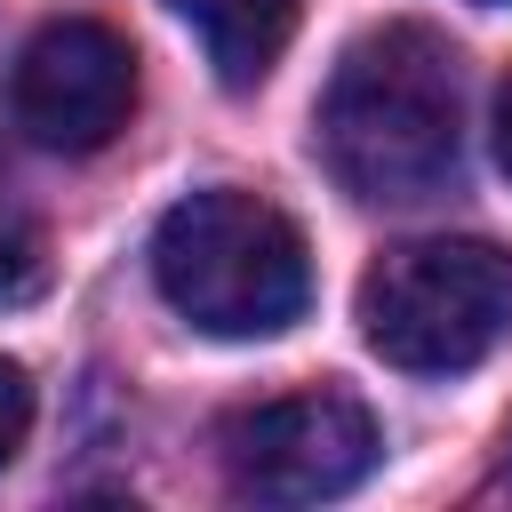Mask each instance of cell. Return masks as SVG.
<instances>
[{
    "label": "cell",
    "mask_w": 512,
    "mask_h": 512,
    "mask_svg": "<svg viewBox=\"0 0 512 512\" xmlns=\"http://www.w3.org/2000/svg\"><path fill=\"white\" fill-rule=\"evenodd\" d=\"M312 144L352 200H432L464 160V64L432 24L360 32L312 112Z\"/></svg>",
    "instance_id": "cell-1"
},
{
    "label": "cell",
    "mask_w": 512,
    "mask_h": 512,
    "mask_svg": "<svg viewBox=\"0 0 512 512\" xmlns=\"http://www.w3.org/2000/svg\"><path fill=\"white\" fill-rule=\"evenodd\" d=\"M152 288L200 336L248 344V336H280L288 320H304L312 256H304V232L272 200H256L240 184H208L160 216Z\"/></svg>",
    "instance_id": "cell-2"
},
{
    "label": "cell",
    "mask_w": 512,
    "mask_h": 512,
    "mask_svg": "<svg viewBox=\"0 0 512 512\" xmlns=\"http://www.w3.org/2000/svg\"><path fill=\"white\" fill-rule=\"evenodd\" d=\"M360 336L408 376H464L512 336V248L400 240L360 272Z\"/></svg>",
    "instance_id": "cell-3"
},
{
    "label": "cell",
    "mask_w": 512,
    "mask_h": 512,
    "mask_svg": "<svg viewBox=\"0 0 512 512\" xmlns=\"http://www.w3.org/2000/svg\"><path fill=\"white\" fill-rule=\"evenodd\" d=\"M216 448H224L232 496H248V504H328V496L368 480L384 440H376V416L352 392L320 384V392H280V400L224 416Z\"/></svg>",
    "instance_id": "cell-4"
},
{
    "label": "cell",
    "mask_w": 512,
    "mask_h": 512,
    "mask_svg": "<svg viewBox=\"0 0 512 512\" xmlns=\"http://www.w3.org/2000/svg\"><path fill=\"white\" fill-rule=\"evenodd\" d=\"M8 112L40 152H104L136 112V48L96 16H56L16 48Z\"/></svg>",
    "instance_id": "cell-5"
},
{
    "label": "cell",
    "mask_w": 512,
    "mask_h": 512,
    "mask_svg": "<svg viewBox=\"0 0 512 512\" xmlns=\"http://www.w3.org/2000/svg\"><path fill=\"white\" fill-rule=\"evenodd\" d=\"M168 8L192 24V40L208 48V64H216V80L232 96L264 88L288 32H296V0H168Z\"/></svg>",
    "instance_id": "cell-6"
},
{
    "label": "cell",
    "mask_w": 512,
    "mask_h": 512,
    "mask_svg": "<svg viewBox=\"0 0 512 512\" xmlns=\"http://www.w3.org/2000/svg\"><path fill=\"white\" fill-rule=\"evenodd\" d=\"M24 432H32V376H24L16 360H0V472L16 464Z\"/></svg>",
    "instance_id": "cell-7"
},
{
    "label": "cell",
    "mask_w": 512,
    "mask_h": 512,
    "mask_svg": "<svg viewBox=\"0 0 512 512\" xmlns=\"http://www.w3.org/2000/svg\"><path fill=\"white\" fill-rule=\"evenodd\" d=\"M496 168L512 176V72H504V88H496Z\"/></svg>",
    "instance_id": "cell-8"
}]
</instances>
